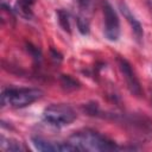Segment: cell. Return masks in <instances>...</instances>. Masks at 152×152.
Wrapping results in <instances>:
<instances>
[{"label": "cell", "instance_id": "cell-1", "mask_svg": "<svg viewBox=\"0 0 152 152\" xmlns=\"http://www.w3.org/2000/svg\"><path fill=\"white\" fill-rule=\"evenodd\" d=\"M69 141L76 147L77 151H91V152H102V151H116L121 150L115 141L110 140L106 135L94 131V129H81L72 133L69 138Z\"/></svg>", "mask_w": 152, "mask_h": 152}, {"label": "cell", "instance_id": "cell-2", "mask_svg": "<svg viewBox=\"0 0 152 152\" xmlns=\"http://www.w3.org/2000/svg\"><path fill=\"white\" fill-rule=\"evenodd\" d=\"M44 95V91L38 88H7L1 93V107L24 108L36 102Z\"/></svg>", "mask_w": 152, "mask_h": 152}, {"label": "cell", "instance_id": "cell-3", "mask_svg": "<svg viewBox=\"0 0 152 152\" xmlns=\"http://www.w3.org/2000/svg\"><path fill=\"white\" fill-rule=\"evenodd\" d=\"M76 116L75 109L66 103H52L43 110V120L53 127L68 126Z\"/></svg>", "mask_w": 152, "mask_h": 152}, {"label": "cell", "instance_id": "cell-4", "mask_svg": "<svg viewBox=\"0 0 152 152\" xmlns=\"http://www.w3.org/2000/svg\"><path fill=\"white\" fill-rule=\"evenodd\" d=\"M103 12V34L110 42H116L120 37V20L113 6L104 0L102 4Z\"/></svg>", "mask_w": 152, "mask_h": 152}, {"label": "cell", "instance_id": "cell-5", "mask_svg": "<svg viewBox=\"0 0 152 152\" xmlns=\"http://www.w3.org/2000/svg\"><path fill=\"white\" fill-rule=\"evenodd\" d=\"M32 145L38 151L43 152H72L77 151L76 147L68 140V141H55L46 138H43L40 135H33L31 138Z\"/></svg>", "mask_w": 152, "mask_h": 152}, {"label": "cell", "instance_id": "cell-6", "mask_svg": "<svg viewBox=\"0 0 152 152\" xmlns=\"http://www.w3.org/2000/svg\"><path fill=\"white\" fill-rule=\"evenodd\" d=\"M118 65L120 69V72L122 74V77L125 78L126 86L128 88V90L135 95V96H141L142 94V89H141V84L132 68V64L124 57H118Z\"/></svg>", "mask_w": 152, "mask_h": 152}, {"label": "cell", "instance_id": "cell-7", "mask_svg": "<svg viewBox=\"0 0 152 152\" xmlns=\"http://www.w3.org/2000/svg\"><path fill=\"white\" fill-rule=\"evenodd\" d=\"M119 8H120L122 15H124V17L126 18V20L128 21V24H129V26H131V28H132V31H133L135 38H137L138 40H141L142 37H144V30H142V25L140 24V21H139V20L137 19V17L132 13L131 8L127 6L126 2L121 1V2L119 4Z\"/></svg>", "mask_w": 152, "mask_h": 152}, {"label": "cell", "instance_id": "cell-8", "mask_svg": "<svg viewBox=\"0 0 152 152\" xmlns=\"http://www.w3.org/2000/svg\"><path fill=\"white\" fill-rule=\"evenodd\" d=\"M34 2L36 0H17L14 5V12L25 19H32Z\"/></svg>", "mask_w": 152, "mask_h": 152}, {"label": "cell", "instance_id": "cell-9", "mask_svg": "<svg viewBox=\"0 0 152 152\" xmlns=\"http://www.w3.org/2000/svg\"><path fill=\"white\" fill-rule=\"evenodd\" d=\"M0 147L4 151H13V152H20V151H26V147L24 146L23 142H20L19 140L12 139V138H5L4 135H1L0 139Z\"/></svg>", "mask_w": 152, "mask_h": 152}, {"label": "cell", "instance_id": "cell-10", "mask_svg": "<svg viewBox=\"0 0 152 152\" xmlns=\"http://www.w3.org/2000/svg\"><path fill=\"white\" fill-rule=\"evenodd\" d=\"M56 14H57L59 26L63 28V31L70 33L71 32V25H70V14H69V12L63 10V8H59V10H57Z\"/></svg>", "mask_w": 152, "mask_h": 152}, {"label": "cell", "instance_id": "cell-11", "mask_svg": "<svg viewBox=\"0 0 152 152\" xmlns=\"http://www.w3.org/2000/svg\"><path fill=\"white\" fill-rule=\"evenodd\" d=\"M61 83H62L63 88H65L66 90L78 88V82L75 78H72L70 75H62L61 76Z\"/></svg>", "mask_w": 152, "mask_h": 152}, {"label": "cell", "instance_id": "cell-12", "mask_svg": "<svg viewBox=\"0 0 152 152\" xmlns=\"http://www.w3.org/2000/svg\"><path fill=\"white\" fill-rule=\"evenodd\" d=\"M76 25L78 31L82 34H88L89 33V21L87 20V18L82 17V15H77L76 18Z\"/></svg>", "mask_w": 152, "mask_h": 152}, {"label": "cell", "instance_id": "cell-13", "mask_svg": "<svg viewBox=\"0 0 152 152\" xmlns=\"http://www.w3.org/2000/svg\"><path fill=\"white\" fill-rule=\"evenodd\" d=\"M76 1H77L78 6L81 8H84V10L89 8V6L91 5V0H76Z\"/></svg>", "mask_w": 152, "mask_h": 152}, {"label": "cell", "instance_id": "cell-14", "mask_svg": "<svg viewBox=\"0 0 152 152\" xmlns=\"http://www.w3.org/2000/svg\"><path fill=\"white\" fill-rule=\"evenodd\" d=\"M151 12H152V5H151Z\"/></svg>", "mask_w": 152, "mask_h": 152}, {"label": "cell", "instance_id": "cell-15", "mask_svg": "<svg viewBox=\"0 0 152 152\" xmlns=\"http://www.w3.org/2000/svg\"><path fill=\"white\" fill-rule=\"evenodd\" d=\"M151 99H152V97H151Z\"/></svg>", "mask_w": 152, "mask_h": 152}]
</instances>
